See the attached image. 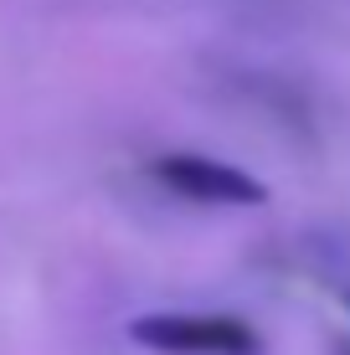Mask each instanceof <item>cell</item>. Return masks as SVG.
<instances>
[{"label": "cell", "mask_w": 350, "mask_h": 355, "mask_svg": "<svg viewBox=\"0 0 350 355\" xmlns=\"http://www.w3.org/2000/svg\"><path fill=\"white\" fill-rule=\"evenodd\" d=\"M129 340L155 355H263V335L227 309H155L129 320Z\"/></svg>", "instance_id": "6da1fadb"}, {"label": "cell", "mask_w": 350, "mask_h": 355, "mask_svg": "<svg viewBox=\"0 0 350 355\" xmlns=\"http://www.w3.org/2000/svg\"><path fill=\"white\" fill-rule=\"evenodd\" d=\"M144 175L155 180L165 196L186 206H222V211H247V206L268 201V180H258L252 170L216 160L201 150H165L144 165Z\"/></svg>", "instance_id": "7a4b0ae2"}, {"label": "cell", "mask_w": 350, "mask_h": 355, "mask_svg": "<svg viewBox=\"0 0 350 355\" xmlns=\"http://www.w3.org/2000/svg\"><path fill=\"white\" fill-rule=\"evenodd\" d=\"M340 355H350V345H345V350H340Z\"/></svg>", "instance_id": "3957f363"}]
</instances>
